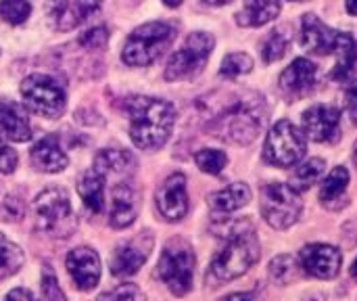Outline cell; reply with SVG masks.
<instances>
[{
  "mask_svg": "<svg viewBox=\"0 0 357 301\" xmlns=\"http://www.w3.org/2000/svg\"><path fill=\"white\" fill-rule=\"evenodd\" d=\"M46 17L48 23L59 31H69L86 21L77 0L73 4L69 0H46Z\"/></svg>",
  "mask_w": 357,
  "mask_h": 301,
  "instance_id": "cb8c5ba5",
  "label": "cell"
},
{
  "mask_svg": "<svg viewBox=\"0 0 357 301\" xmlns=\"http://www.w3.org/2000/svg\"><path fill=\"white\" fill-rule=\"evenodd\" d=\"M36 228L54 239H67L75 233V216L65 189H46L33 201Z\"/></svg>",
  "mask_w": 357,
  "mask_h": 301,
  "instance_id": "8992f818",
  "label": "cell"
},
{
  "mask_svg": "<svg viewBox=\"0 0 357 301\" xmlns=\"http://www.w3.org/2000/svg\"><path fill=\"white\" fill-rule=\"evenodd\" d=\"M42 298L44 301H67L59 287V281H56L52 268L42 270Z\"/></svg>",
  "mask_w": 357,
  "mask_h": 301,
  "instance_id": "d590c367",
  "label": "cell"
},
{
  "mask_svg": "<svg viewBox=\"0 0 357 301\" xmlns=\"http://www.w3.org/2000/svg\"><path fill=\"white\" fill-rule=\"evenodd\" d=\"M349 184V172L343 166H337L331 170V174L326 176V180L322 182L320 189V201L326 207H335V201H345V191Z\"/></svg>",
  "mask_w": 357,
  "mask_h": 301,
  "instance_id": "484cf974",
  "label": "cell"
},
{
  "mask_svg": "<svg viewBox=\"0 0 357 301\" xmlns=\"http://www.w3.org/2000/svg\"><path fill=\"white\" fill-rule=\"evenodd\" d=\"M301 46L314 54H335L337 65L331 73L333 80H349L357 65V40L351 34L328 27L318 15L307 13L301 21Z\"/></svg>",
  "mask_w": 357,
  "mask_h": 301,
  "instance_id": "277c9868",
  "label": "cell"
},
{
  "mask_svg": "<svg viewBox=\"0 0 357 301\" xmlns=\"http://www.w3.org/2000/svg\"><path fill=\"white\" fill-rule=\"evenodd\" d=\"M207 201L213 214H230L251 201V189L245 182H234L218 193H211Z\"/></svg>",
  "mask_w": 357,
  "mask_h": 301,
  "instance_id": "603a6c76",
  "label": "cell"
},
{
  "mask_svg": "<svg viewBox=\"0 0 357 301\" xmlns=\"http://www.w3.org/2000/svg\"><path fill=\"white\" fill-rule=\"evenodd\" d=\"M153 243H155V239L151 233H140L136 239H128V241L119 243L111 256V274L119 277V279L136 274L149 260Z\"/></svg>",
  "mask_w": 357,
  "mask_h": 301,
  "instance_id": "7c38bea8",
  "label": "cell"
},
{
  "mask_svg": "<svg viewBox=\"0 0 357 301\" xmlns=\"http://www.w3.org/2000/svg\"><path fill=\"white\" fill-rule=\"evenodd\" d=\"M316 75H318V67L312 61L299 57L282 71L278 84L287 94H291L293 98H299V96H305L314 88Z\"/></svg>",
  "mask_w": 357,
  "mask_h": 301,
  "instance_id": "e0dca14e",
  "label": "cell"
},
{
  "mask_svg": "<svg viewBox=\"0 0 357 301\" xmlns=\"http://www.w3.org/2000/svg\"><path fill=\"white\" fill-rule=\"evenodd\" d=\"M305 136L299 128L289 119H280L272 126L266 138L264 157L276 168H291L305 157Z\"/></svg>",
  "mask_w": 357,
  "mask_h": 301,
  "instance_id": "8fae6325",
  "label": "cell"
},
{
  "mask_svg": "<svg viewBox=\"0 0 357 301\" xmlns=\"http://www.w3.org/2000/svg\"><path fill=\"white\" fill-rule=\"evenodd\" d=\"M207 4H213V6H222V4H230L232 0H205Z\"/></svg>",
  "mask_w": 357,
  "mask_h": 301,
  "instance_id": "ee69618b",
  "label": "cell"
},
{
  "mask_svg": "<svg viewBox=\"0 0 357 301\" xmlns=\"http://www.w3.org/2000/svg\"><path fill=\"white\" fill-rule=\"evenodd\" d=\"M280 13L278 0H245L243 8L236 13V23L241 27H261L274 21Z\"/></svg>",
  "mask_w": 357,
  "mask_h": 301,
  "instance_id": "7402d4cb",
  "label": "cell"
},
{
  "mask_svg": "<svg viewBox=\"0 0 357 301\" xmlns=\"http://www.w3.org/2000/svg\"><path fill=\"white\" fill-rule=\"evenodd\" d=\"M98 301H144V295H142V291L136 285L126 283V285H119L113 291L102 293L98 298Z\"/></svg>",
  "mask_w": 357,
  "mask_h": 301,
  "instance_id": "e575fe53",
  "label": "cell"
},
{
  "mask_svg": "<svg viewBox=\"0 0 357 301\" xmlns=\"http://www.w3.org/2000/svg\"><path fill=\"white\" fill-rule=\"evenodd\" d=\"M163 4H165V6H169V8H176V6H180V4H182V0H163Z\"/></svg>",
  "mask_w": 357,
  "mask_h": 301,
  "instance_id": "7bdbcfd3",
  "label": "cell"
},
{
  "mask_svg": "<svg viewBox=\"0 0 357 301\" xmlns=\"http://www.w3.org/2000/svg\"><path fill=\"white\" fill-rule=\"evenodd\" d=\"M345 111L351 117V122L357 124V82L345 88Z\"/></svg>",
  "mask_w": 357,
  "mask_h": 301,
  "instance_id": "f35d334b",
  "label": "cell"
},
{
  "mask_svg": "<svg viewBox=\"0 0 357 301\" xmlns=\"http://www.w3.org/2000/svg\"><path fill=\"white\" fill-rule=\"evenodd\" d=\"M138 214V201L136 193L130 182L121 180L119 184L113 186L111 193V212H109V224L117 230L128 228Z\"/></svg>",
  "mask_w": 357,
  "mask_h": 301,
  "instance_id": "ac0fdd59",
  "label": "cell"
},
{
  "mask_svg": "<svg viewBox=\"0 0 357 301\" xmlns=\"http://www.w3.org/2000/svg\"><path fill=\"white\" fill-rule=\"evenodd\" d=\"M354 163L357 166V140H356V145H354Z\"/></svg>",
  "mask_w": 357,
  "mask_h": 301,
  "instance_id": "bcb514c9",
  "label": "cell"
},
{
  "mask_svg": "<svg viewBox=\"0 0 357 301\" xmlns=\"http://www.w3.org/2000/svg\"><path fill=\"white\" fill-rule=\"evenodd\" d=\"M351 277L357 281V260L354 262V266H351Z\"/></svg>",
  "mask_w": 357,
  "mask_h": 301,
  "instance_id": "f6af8a7d",
  "label": "cell"
},
{
  "mask_svg": "<svg viewBox=\"0 0 357 301\" xmlns=\"http://www.w3.org/2000/svg\"><path fill=\"white\" fill-rule=\"evenodd\" d=\"M65 266L79 291H92L100 281V258L92 247H77L69 251Z\"/></svg>",
  "mask_w": 357,
  "mask_h": 301,
  "instance_id": "2e32d148",
  "label": "cell"
},
{
  "mask_svg": "<svg viewBox=\"0 0 357 301\" xmlns=\"http://www.w3.org/2000/svg\"><path fill=\"white\" fill-rule=\"evenodd\" d=\"M159 214L167 222H180L188 214V195H186V176L172 174L161 182L155 195Z\"/></svg>",
  "mask_w": 357,
  "mask_h": 301,
  "instance_id": "4fadbf2b",
  "label": "cell"
},
{
  "mask_svg": "<svg viewBox=\"0 0 357 301\" xmlns=\"http://www.w3.org/2000/svg\"><path fill=\"white\" fill-rule=\"evenodd\" d=\"M29 13H31V4L27 0H2L0 2V17L10 25L25 23Z\"/></svg>",
  "mask_w": 357,
  "mask_h": 301,
  "instance_id": "1f68e13d",
  "label": "cell"
},
{
  "mask_svg": "<svg viewBox=\"0 0 357 301\" xmlns=\"http://www.w3.org/2000/svg\"><path fill=\"white\" fill-rule=\"evenodd\" d=\"M31 138V128L27 117L19 107L0 103V145L10 142H27Z\"/></svg>",
  "mask_w": 357,
  "mask_h": 301,
  "instance_id": "44dd1931",
  "label": "cell"
},
{
  "mask_svg": "<svg viewBox=\"0 0 357 301\" xmlns=\"http://www.w3.org/2000/svg\"><path fill=\"white\" fill-rule=\"evenodd\" d=\"M195 251L184 239H172L159 258L157 264V277L161 279L167 289L184 298L192 289V277H195Z\"/></svg>",
  "mask_w": 357,
  "mask_h": 301,
  "instance_id": "52a82bcc",
  "label": "cell"
},
{
  "mask_svg": "<svg viewBox=\"0 0 357 301\" xmlns=\"http://www.w3.org/2000/svg\"><path fill=\"white\" fill-rule=\"evenodd\" d=\"M293 2H305V0H293Z\"/></svg>",
  "mask_w": 357,
  "mask_h": 301,
  "instance_id": "7dc6e473",
  "label": "cell"
},
{
  "mask_svg": "<svg viewBox=\"0 0 357 301\" xmlns=\"http://www.w3.org/2000/svg\"><path fill=\"white\" fill-rule=\"evenodd\" d=\"M107 40H109V29L105 25H96V27H90L88 31H84L79 36V44L88 50H100L107 46Z\"/></svg>",
  "mask_w": 357,
  "mask_h": 301,
  "instance_id": "836d02e7",
  "label": "cell"
},
{
  "mask_svg": "<svg viewBox=\"0 0 357 301\" xmlns=\"http://www.w3.org/2000/svg\"><path fill=\"white\" fill-rule=\"evenodd\" d=\"M25 258L19 245H15L13 241H8L2 233H0V281L13 277L15 272L21 270Z\"/></svg>",
  "mask_w": 357,
  "mask_h": 301,
  "instance_id": "83f0119b",
  "label": "cell"
},
{
  "mask_svg": "<svg viewBox=\"0 0 357 301\" xmlns=\"http://www.w3.org/2000/svg\"><path fill=\"white\" fill-rule=\"evenodd\" d=\"M341 111L333 105H312L303 113V132L314 142H335L339 138Z\"/></svg>",
  "mask_w": 357,
  "mask_h": 301,
  "instance_id": "9a60e30c",
  "label": "cell"
},
{
  "mask_svg": "<svg viewBox=\"0 0 357 301\" xmlns=\"http://www.w3.org/2000/svg\"><path fill=\"white\" fill-rule=\"evenodd\" d=\"M326 170V163L324 159L320 157H314V159H307L303 161L301 166H297L291 174V186L299 193V191H307L312 184H316L322 174Z\"/></svg>",
  "mask_w": 357,
  "mask_h": 301,
  "instance_id": "4316f807",
  "label": "cell"
},
{
  "mask_svg": "<svg viewBox=\"0 0 357 301\" xmlns=\"http://www.w3.org/2000/svg\"><path fill=\"white\" fill-rule=\"evenodd\" d=\"M301 210L303 201L291 184L272 182L261 189V216L272 228H291L299 220Z\"/></svg>",
  "mask_w": 357,
  "mask_h": 301,
  "instance_id": "9c48e42d",
  "label": "cell"
},
{
  "mask_svg": "<svg viewBox=\"0 0 357 301\" xmlns=\"http://www.w3.org/2000/svg\"><path fill=\"white\" fill-rule=\"evenodd\" d=\"M345 4H347V10L351 15H357V0H345Z\"/></svg>",
  "mask_w": 357,
  "mask_h": 301,
  "instance_id": "b9f144b4",
  "label": "cell"
},
{
  "mask_svg": "<svg viewBox=\"0 0 357 301\" xmlns=\"http://www.w3.org/2000/svg\"><path fill=\"white\" fill-rule=\"evenodd\" d=\"M4 301H38L27 289H13L6 298H4Z\"/></svg>",
  "mask_w": 357,
  "mask_h": 301,
  "instance_id": "ab89813d",
  "label": "cell"
},
{
  "mask_svg": "<svg viewBox=\"0 0 357 301\" xmlns=\"http://www.w3.org/2000/svg\"><path fill=\"white\" fill-rule=\"evenodd\" d=\"M266 107L255 92L226 94L215 109L209 111L207 132L220 140L234 145H251L264 126Z\"/></svg>",
  "mask_w": 357,
  "mask_h": 301,
  "instance_id": "6da1fadb",
  "label": "cell"
},
{
  "mask_svg": "<svg viewBox=\"0 0 357 301\" xmlns=\"http://www.w3.org/2000/svg\"><path fill=\"white\" fill-rule=\"evenodd\" d=\"M215 237L226 239L224 249L213 258L207 281L228 283L243 277L259 260V241L249 220H228L215 228Z\"/></svg>",
  "mask_w": 357,
  "mask_h": 301,
  "instance_id": "7a4b0ae2",
  "label": "cell"
},
{
  "mask_svg": "<svg viewBox=\"0 0 357 301\" xmlns=\"http://www.w3.org/2000/svg\"><path fill=\"white\" fill-rule=\"evenodd\" d=\"M176 40V27L165 21H151L136 27L126 46H123V63L132 67H146L155 63Z\"/></svg>",
  "mask_w": 357,
  "mask_h": 301,
  "instance_id": "5b68a950",
  "label": "cell"
},
{
  "mask_svg": "<svg viewBox=\"0 0 357 301\" xmlns=\"http://www.w3.org/2000/svg\"><path fill=\"white\" fill-rule=\"evenodd\" d=\"M215 46V40L207 31H192L184 46L176 50L165 67V80L167 82H180V80H190L197 73L203 71L205 63L211 57V50Z\"/></svg>",
  "mask_w": 357,
  "mask_h": 301,
  "instance_id": "ba28073f",
  "label": "cell"
},
{
  "mask_svg": "<svg viewBox=\"0 0 357 301\" xmlns=\"http://www.w3.org/2000/svg\"><path fill=\"white\" fill-rule=\"evenodd\" d=\"M270 277L280 285L291 283L295 279V260L291 256H278L270 264Z\"/></svg>",
  "mask_w": 357,
  "mask_h": 301,
  "instance_id": "d6a6232c",
  "label": "cell"
},
{
  "mask_svg": "<svg viewBox=\"0 0 357 301\" xmlns=\"http://www.w3.org/2000/svg\"><path fill=\"white\" fill-rule=\"evenodd\" d=\"M287 31H289L287 27H278V29L270 31V36L266 38V42L261 46V57L266 63H276L284 57L289 42H291V36Z\"/></svg>",
  "mask_w": 357,
  "mask_h": 301,
  "instance_id": "f1b7e54d",
  "label": "cell"
},
{
  "mask_svg": "<svg viewBox=\"0 0 357 301\" xmlns=\"http://www.w3.org/2000/svg\"><path fill=\"white\" fill-rule=\"evenodd\" d=\"M17 163H19V157H17L15 149L0 145V174H13Z\"/></svg>",
  "mask_w": 357,
  "mask_h": 301,
  "instance_id": "74e56055",
  "label": "cell"
},
{
  "mask_svg": "<svg viewBox=\"0 0 357 301\" xmlns=\"http://www.w3.org/2000/svg\"><path fill=\"white\" fill-rule=\"evenodd\" d=\"M220 301H259L257 300V295H253V293H232V295H228V298H224V300Z\"/></svg>",
  "mask_w": 357,
  "mask_h": 301,
  "instance_id": "60d3db41",
  "label": "cell"
},
{
  "mask_svg": "<svg viewBox=\"0 0 357 301\" xmlns=\"http://www.w3.org/2000/svg\"><path fill=\"white\" fill-rule=\"evenodd\" d=\"M105 180L109 178H119L126 180L134 170H136V161L134 157L123 151V149H105L96 155L94 166H92Z\"/></svg>",
  "mask_w": 357,
  "mask_h": 301,
  "instance_id": "ffe728a7",
  "label": "cell"
},
{
  "mask_svg": "<svg viewBox=\"0 0 357 301\" xmlns=\"http://www.w3.org/2000/svg\"><path fill=\"white\" fill-rule=\"evenodd\" d=\"M130 115V138L142 151L161 149L174 130L176 109L163 98L132 96L126 103Z\"/></svg>",
  "mask_w": 357,
  "mask_h": 301,
  "instance_id": "3957f363",
  "label": "cell"
},
{
  "mask_svg": "<svg viewBox=\"0 0 357 301\" xmlns=\"http://www.w3.org/2000/svg\"><path fill=\"white\" fill-rule=\"evenodd\" d=\"M105 182L107 180L94 168L88 170L77 182V193L92 214H100L105 210Z\"/></svg>",
  "mask_w": 357,
  "mask_h": 301,
  "instance_id": "d4e9b609",
  "label": "cell"
},
{
  "mask_svg": "<svg viewBox=\"0 0 357 301\" xmlns=\"http://www.w3.org/2000/svg\"><path fill=\"white\" fill-rule=\"evenodd\" d=\"M25 214V207L21 203V199H15V197H6L2 203H0V218L4 222H17L21 220Z\"/></svg>",
  "mask_w": 357,
  "mask_h": 301,
  "instance_id": "8d00e7d4",
  "label": "cell"
},
{
  "mask_svg": "<svg viewBox=\"0 0 357 301\" xmlns=\"http://www.w3.org/2000/svg\"><path fill=\"white\" fill-rule=\"evenodd\" d=\"M195 161L205 174L218 176L228 166V155L224 151H218V149H203L195 155Z\"/></svg>",
  "mask_w": 357,
  "mask_h": 301,
  "instance_id": "f546056e",
  "label": "cell"
},
{
  "mask_svg": "<svg viewBox=\"0 0 357 301\" xmlns=\"http://www.w3.org/2000/svg\"><path fill=\"white\" fill-rule=\"evenodd\" d=\"M251 69H253V59L247 52H230L224 57L220 73L224 78H238L249 73Z\"/></svg>",
  "mask_w": 357,
  "mask_h": 301,
  "instance_id": "4dcf8cb0",
  "label": "cell"
},
{
  "mask_svg": "<svg viewBox=\"0 0 357 301\" xmlns=\"http://www.w3.org/2000/svg\"><path fill=\"white\" fill-rule=\"evenodd\" d=\"M31 163L36 170L46 172V174H56L63 172L69 166V157L59 145L56 136H46L38 140L31 149Z\"/></svg>",
  "mask_w": 357,
  "mask_h": 301,
  "instance_id": "d6986e66",
  "label": "cell"
},
{
  "mask_svg": "<svg viewBox=\"0 0 357 301\" xmlns=\"http://www.w3.org/2000/svg\"><path fill=\"white\" fill-rule=\"evenodd\" d=\"M21 96L27 107L46 119H59L67 107L65 90L50 75L33 73L21 82Z\"/></svg>",
  "mask_w": 357,
  "mask_h": 301,
  "instance_id": "30bf717a",
  "label": "cell"
},
{
  "mask_svg": "<svg viewBox=\"0 0 357 301\" xmlns=\"http://www.w3.org/2000/svg\"><path fill=\"white\" fill-rule=\"evenodd\" d=\"M299 264L301 268L316 279L328 281L335 279L341 270L343 264V256L337 247L326 245V243H314L301 249L299 254Z\"/></svg>",
  "mask_w": 357,
  "mask_h": 301,
  "instance_id": "5bb4252c",
  "label": "cell"
}]
</instances>
